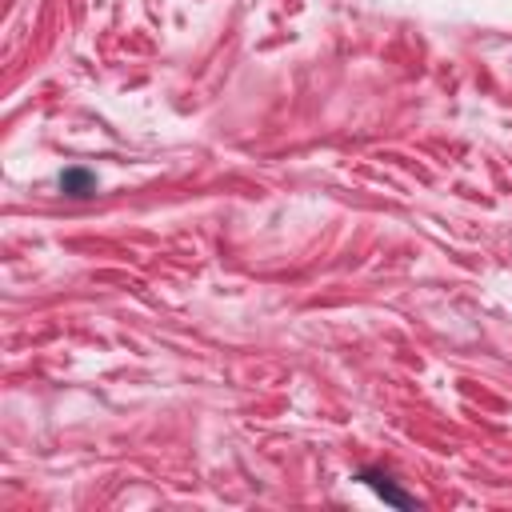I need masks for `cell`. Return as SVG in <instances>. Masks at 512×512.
<instances>
[{
    "label": "cell",
    "mask_w": 512,
    "mask_h": 512,
    "mask_svg": "<svg viewBox=\"0 0 512 512\" xmlns=\"http://www.w3.org/2000/svg\"><path fill=\"white\" fill-rule=\"evenodd\" d=\"M360 480H368V484H372V488H376V492H380L388 504H396V508H408V504H412V500H408L400 488H392V484H388V476H380V472H364Z\"/></svg>",
    "instance_id": "cell-2"
},
{
    "label": "cell",
    "mask_w": 512,
    "mask_h": 512,
    "mask_svg": "<svg viewBox=\"0 0 512 512\" xmlns=\"http://www.w3.org/2000/svg\"><path fill=\"white\" fill-rule=\"evenodd\" d=\"M60 188H64L68 196H88V192L96 188V180H92L84 168H68V172L60 176Z\"/></svg>",
    "instance_id": "cell-1"
}]
</instances>
